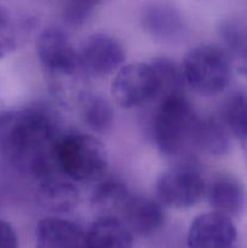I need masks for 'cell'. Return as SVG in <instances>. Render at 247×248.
I'll return each instance as SVG.
<instances>
[{"label":"cell","mask_w":247,"mask_h":248,"mask_svg":"<svg viewBox=\"0 0 247 248\" xmlns=\"http://www.w3.org/2000/svg\"><path fill=\"white\" fill-rule=\"evenodd\" d=\"M55 159L61 173L79 183L101 182L109 167L103 143L85 133L61 135L55 144Z\"/></svg>","instance_id":"cell-3"},{"label":"cell","mask_w":247,"mask_h":248,"mask_svg":"<svg viewBox=\"0 0 247 248\" xmlns=\"http://www.w3.org/2000/svg\"><path fill=\"white\" fill-rule=\"evenodd\" d=\"M60 136L57 116L45 107L0 111V153L38 182L61 172L55 159Z\"/></svg>","instance_id":"cell-1"},{"label":"cell","mask_w":247,"mask_h":248,"mask_svg":"<svg viewBox=\"0 0 247 248\" xmlns=\"http://www.w3.org/2000/svg\"><path fill=\"white\" fill-rule=\"evenodd\" d=\"M185 84L205 97L222 93L230 84L232 61L217 45H199L185 55L182 64Z\"/></svg>","instance_id":"cell-4"},{"label":"cell","mask_w":247,"mask_h":248,"mask_svg":"<svg viewBox=\"0 0 247 248\" xmlns=\"http://www.w3.org/2000/svg\"><path fill=\"white\" fill-rule=\"evenodd\" d=\"M220 118L239 142L247 140V94L236 92L225 103Z\"/></svg>","instance_id":"cell-20"},{"label":"cell","mask_w":247,"mask_h":248,"mask_svg":"<svg viewBox=\"0 0 247 248\" xmlns=\"http://www.w3.org/2000/svg\"><path fill=\"white\" fill-rule=\"evenodd\" d=\"M132 234L149 236L162 227L164 208L159 200L132 195L119 216Z\"/></svg>","instance_id":"cell-13"},{"label":"cell","mask_w":247,"mask_h":248,"mask_svg":"<svg viewBox=\"0 0 247 248\" xmlns=\"http://www.w3.org/2000/svg\"><path fill=\"white\" fill-rule=\"evenodd\" d=\"M0 248H18V237L16 232L5 220L0 219Z\"/></svg>","instance_id":"cell-23"},{"label":"cell","mask_w":247,"mask_h":248,"mask_svg":"<svg viewBox=\"0 0 247 248\" xmlns=\"http://www.w3.org/2000/svg\"><path fill=\"white\" fill-rule=\"evenodd\" d=\"M206 198L216 212L240 218L247 212V188L240 179L222 174L206 186Z\"/></svg>","instance_id":"cell-11"},{"label":"cell","mask_w":247,"mask_h":248,"mask_svg":"<svg viewBox=\"0 0 247 248\" xmlns=\"http://www.w3.org/2000/svg\"><path fill=\"white\" fill-rule=\"evenodd\" d=\"M36 55L41 67L50 77L51 87L60 96L64 94V85H69L79 73H82L77 50L60 28L48 27L39 34Z\"/></svg>","instance_id":"cell-5"},{"label":"cell","mask_w":247,"mask_h":248,"mask_svg":"<svg viewBox=\"0 0 247 248\" xmlns=\"http://www.w3.org/2000/svg\"><path fill=\"white\" fill-rule=\"evenodd\" d=\"M142 27L145 33L160 43H176L183 38L184 22L181 12L164 1H153L143 9Z\"/></svg>","instance_id":"cell-10"},{"label":"cell","mask_w":247,"mask_h":248,"mask_svg":"<svg viewBox=\"0 0 247 248\" xmlns=\"http://www.w3.org/2000/svg\"><path fill=\"white\" fill-rule=\"evenodd\" d=\"M230 137L232 133L222 118L199 116L194 133V145L196 148L215 156H223L232 149Z\"/></svg>","instance_id":"cell-16"},{"label":"cell","mask_w":247,"mask_h":248,"mask_svg":"<svg viewBox=\"0 0 247 248\" xmlns=\"http://www.w3.org/2000/svg\"><path fill=\"white\" fill-rule=\"evenodd\" d=\"M38 202L51 213L70 212L79 202V191L58 174L39 182Z\"/></svg>","instance_id":"cell-14"},{"label":"cell","mask_w":247,"mask_h":248,"mask_svg":"<svg viewBox=\"0 0 247 248\" xmlns=\"http://www.w3.org/2000/svg\"><path fill=\"white\" fill-rule=\"evenodd\" d=\"M240 145H241L242 154H244L245 161H246V165H247V140H244V142H240Z\"/></svg>","instance_id":"cell-24"},{"label":"cell","mask_w":247,"mask_h":248,"mask_svg":"<svg viewBox=\"0 0 247 248\" xmlns=\"http://www.w3.org/2000/svg\"><path fill=\"white\" fill-rule=\"evenodd\" d=\"M110 91L121 108H137L159 98V78L152 63H131L116 72Z\"/></svg>","instance_id":"cell-7"},{"label":"cell","mask_w":247,"mask_h":248,"mask_svg":"<svg viewBox=\"0 0 247 248\" xmlns=\"http://www.w3.org/2000/svg\"><path fill=\"white\" fill-rule=\"evenodd\" d=\"M150 63L159 78L160 94L157 99L184 92L185 79L181 64L169 57H156Z\"/></svg>","instance_id":"cell-19"},{"label":"cell","mask_w":247,"mask_h":248,"mask_svg":"<svg viewBox=\"0 0 247 248\" xmlns=\"http://www.w3.org/2000/svg\"><path fill=\"white\" fill-rule=\"evenodd\" d=\"M81 120L93 132L103 133L110 128L114 111L110 104L101 94L82 91L77 97Z\"/></svg>","instance_id":"cell-18"},{"label":"cell","mask_w":247,"mask_h":248,"mask_svg":"<svg viewBox=\"0 0 247 248\" xmlns=\"http://www.w3.org/2000/svg\"><path fill=\"white\" fill-rule=\"evenodd\" d=\"M35 248H90L86 232L70 220L46 217L35 229Z\"/></svg>","instance_id":"cell-12"},{"label":"cell","mask_w":247,"mask_h":248,"mask_svg":"<svg viewBox=\"0 0 247 248\" xmlns=\"http://www.w3.org/2000/svg\"><path fill=\"white\" fill-rule=\"evenodd\" d=\"M90 248H132L133 236L125 223L115 216H101L86 232Z\"/></svg>","instance_id":"cell-15"},{"label":"cell","mask_w":247,"mask_h":248,"mask_svg":"<svg viewBox=\"0 0 247 248\" xmlns=\"http://www.w3.org/2000/svg\"><path fill=\"white\" fill-rule=\"evenodd\" d=\"M199 115L184 92L159 99L152 121V136L159 152L167 157H181L194 145Z\"/></svg>","instance_id":"cell-2"},{"label":"cell","mask_w":247,"mask_h":248,"mask_svg":"<svg viewBox=\"0 0 247 248\" xmlns=\"http://www.w3.org/2000/svg\"><path fill=\"white\" fill-rule=\"evenodd\" d=\"M125 56L123 44L106 33H94L87 36L77 48L82 73L96 78H103L118 72L125 62Z\"/></svg>","instance_id":"cell-8"},{"label":"cell","mask_w":247,"mask_h":248,"mask_svg":"<svg viewBox=\"0 0 247 248\" xmlns=\"http://www.w3.org/2000/svg\"><path fill=\"white\" fill-rule=\"evenodd\" d=\"M18 44V31L11 14L0 6V60L14 52Z\"/></svg>","instance_id":"cell-22"},{"label":"cell","mask_w":247,"mask_h":248,"mask_svg":"<svg viewBox=\"0 0 247 248\" xmlns=\"http://www.w3.org/2000/svg\"><path fill=\"white\" fill-rule=\"evenodd\" d=\"M219 33L232 61H235L239 69L247 74V28L227 21L220 24Z\"/></svg>","instance_id":"cell-21"},{"label":"cell","mask_w":247,"mask_h":248,"mask_svg":"<svg viewBox=\"0 0 247 248\" xmlns=\"http://www.w3.org/2000/svg\"><path fill=\"white\" fill-rule=\"evenodd\" d=\"M132 194L126 184L119 179H102L91 196L92 207L101 216L119 217Z\"/></svg>","instance_id":"cell-17"},{"label":"cell","mask_w":247,"mask_h":248,"mask_svg":"<svg viewBox=\"0 0 247 248\" xmlns=\"http://www.w3.org/2000/svg\"><path fill=\"white\" fill-rule=\"evenodd\" d=\"M236 241L232 218L216 211L198 216L189 227V248H235Z\"/></svg>","instance_id":"cell-9"},{"label":"cell","mask_w":247,"mask_h":248,"mask_svg":"<svg viewBox=\"0 0 247 248\" xmlns=\"http://www.w3.org/2000/svg\"><path fill=\"white\" fill-rule=\"evenodd\" d=\"M206 182L190 164H179L162 172L155 190L162 206L184 210L195 206L206 195Z\"/></svg>","instance_id":"cell-6"}]
</instances>
